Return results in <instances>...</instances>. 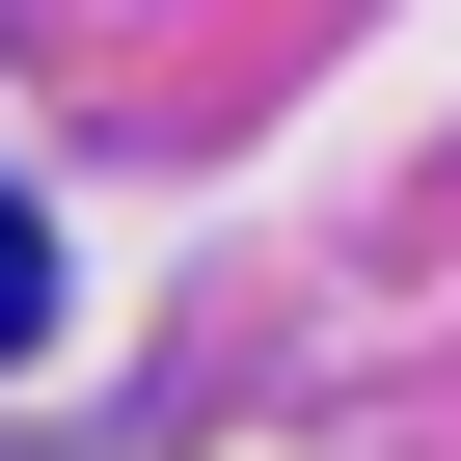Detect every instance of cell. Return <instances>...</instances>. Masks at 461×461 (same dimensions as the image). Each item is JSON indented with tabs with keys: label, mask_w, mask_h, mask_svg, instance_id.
<instances>
[{
	"label": "cell",
	"mask_w": 461,
	"mask_h": 461,
	"mask_svg": "<svg viewBox=\"0 0 461 461\" xmlns=\"http://www.w3.org/2000/svg\"><path fill=\"white\" fill-rule=\"evenodd\" d=\"M28 326H55V217L0 190V353H28Z\"/></svg>",
	"instance_id": "1"
}]
</instances>
